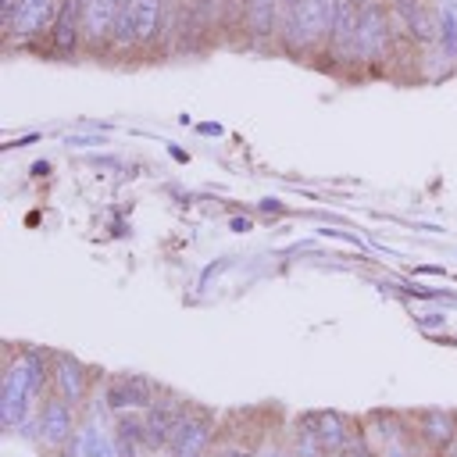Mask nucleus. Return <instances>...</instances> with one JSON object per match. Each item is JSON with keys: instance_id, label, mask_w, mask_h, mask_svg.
Returning a JSON list of instances; mask_svg holds the SVG:
<instances>
[{"instance_id": "9b49d317", "label": "nucleus", "mask_w": 457, "mask_h": 457, "mask_svg": "<svg viewBox=\"0 0 457 457\" xmlns=\"http://www.w3.org/2000/svg\"><path fill=\"white\" fill-rule=\"evenodd\" d=\"M75 36H79V0H64L61 18H57V25H54V43H57V50H71V46H75Z\"/></svg>"}, {"instance_id": "423d86ee", "label": "nucleus", "mask_w": 457, "mask_h": 457, "mask_svg": "<svg viewBox=\"0 0 457 457\" xmlns=\"http://www.w3.org/2000/svg\"><path fill=\"white\" fill-rule=\"evenodd\" d=\"M400 21L418 36V39H436L439 36V18L425 7V0H393Z\"/></svg>"}, {"instance_id": "6e6552de", "label": "nucleus", "mask_w": 457, "mask_h": 457, "mask_svg": "<svg viewBox=\"0 0 457 457\" xmlns=\"http://www.w3.org/2000/svg\"><path fill=\"white\" fill-rule=\"evenodd\" d=\"M54 378H57V393H61V400L79 403V400L86 396V371H82L71 357H57V371H54Z\"/></svg>"}, {"instance_id": "20e7f679", "label": "nucleus", "mask_w": 457, "mask_h": 457, "mask_svg": "<svg viewBox=\"0 0 457 457\" xmlns=\"http://www.w3.org/2000/svg\"><path fill=\"white\" fill-rule=\"evenodd\" d=\"M357 29H361V11L353 0H336L332 14V54L336 57H353L357 54Z\"/></svg>"}, {"instance_id": "f257e3e1", "label": "nucleus", "mask_w": 457, "mask_h": 457, "mask_svg": "<svg viewBox=\"0 0 457 457\" xmlns=\"http://www.w3.org/2000/svg\"><path fill=\"white\" fill-rule=\"evenodd\" d=\"M336 0H293L289 7V43L293 46H311L318 36L332 29Z\"/></svg>"}, {"instance_id": "1a4fd4ad", "label": "nucleus", "mask_w": 457, "mask_h": 457, "mask_svg": "<svg viewBox=\"0 0 457 457\" xmlns=\"http://www.w3.org/2000/svg\"><path fill=\"white\" fill-rule=\"evenodd\" d=\"M39 425H43V439L46 443H54V446L64 443V436H68V400H61V396L50 400L43 407V421Z\"/></svg>"}, {"instance_id": "0eeeda50", "label": "nucleus", "mask_w": 457, "mask_h": 457, "mask_svg": "<svg viewBox=\"0 0 457 457\" xmlns=\"http://www.w3.org/2000/svg\"><path fill=\"white\" fill-rule=\"evenodd\" d=\"M107 403H111V407H143V403H150V386H146V378H139V375L114 378V382L107 386Z\"/></svg>"}, {"instance_id": "ddd939ff", "label": "nucleus", "mask_w": 457, "mask_h": 457, "mask_svg": "<svg viewBox=\"0 0 457 457\" xmlns=\"http://www.w3.org/2000/svg\"><path fill=\"white\" fill-rule=\"evenodd\" d=\"M275 25V0H250V29L257 36H268Z\"/></svg>"}, {"instance_id": "2eb2a0df", "label": "nucleus", "mask_w": 457, "mask_h": 457, "mask_svg": "<svg viewBox=\"0 0 457 457\" xmlns=\"http://www.w3.org/2000/svg\"><path fill=\"white\" fill-rule=\"evenodd\" d=\"M275 457H293V453H282V450H278V453H275Z\"/></svg>"}, {"instance_id": "7ed1b4c3", "label": "nucleus", "mask_w": 457, "mask_h": 457, "mask_svg": "<svg viewBox=\"0 0 457 457\" xmlns=\"http://www.w3.org/2000/svg\"><path fill=\"white\" fill-rule=\"evenodd\" d=\"M386 50H389L386 18H382V11H378L375 4H364V7H361V29H357V57L378 61Z\"/></svg>"}, {"instance_id": "9d476101", "label": "nucleus", "mask_w": 457, "mask_h": 457, "mask_svg": "<svg viewBox=\"0 0 457 457\" xmlns=\"http://www.w3.org/2000/svg\"><path fill=\"white\" fill-rule=\"evenodd\" d=\"M82 18H86V32L89 36H107V29L111 25H118V11H114V4L111 0H86V7H82Z\"/></svg>"}, {"instance_id": "39448f33", "label": "nucleus", "mask_w": 457, "mask_h": 457, "mask_svg": "<svg viewBox=\"0 0 457 457\" xmlns=\"http://www.w3.org/2000/svg\"><path fill=\"white\" fill-rule=\"evenodd\" d=\"M54 7H57V0H21L18 11H14L11 29L18 36H36L54 21Z\"/></svg>"}, {"instance_id": "f8f14e48", "label": "nucleus", "mask_w": 457, "mask_h": 457, "mask_svg": "<svg viewBox=\"0 0 457 457\" xmlns=\"http://www.w3.org/2000/svg\"><path fill=\"white\" fill-rule=\"evenodd\" d=\"M421 436H428L436 446H446L457 436V421L450 414H425L421 418Z\"/></svg>"}, {"instance_id": "4468645a", "label": "nucleus", "mask_w": 457, "mask_h": 457, "mask_svg": "<svg viewBox=\"0 0 457 457\" xmlns=\"http://www.w3.org/2000/svg\"><path fill=\"white\" fill-rule=\"evenodd\" d=\"M443 457H457V436H453V439L443 446Z\"/></svg>"}, {"instance_id": "f03ea898", "label": "nucleus", "mask_w": 457, "mask_h": 457, "mask_svg": "<svg viewBox=\"0 0 457 457\" xmlns=\"http://www.w3.org/2000/svg\"><path fill=\"white\" fill-rule=\"evenodd\" d=\"M161 0H129V7L118 14V43H146L157 32Z\"/></svg>"}]
</instances>
